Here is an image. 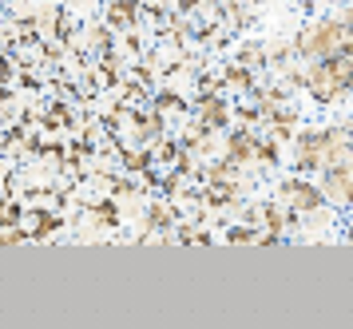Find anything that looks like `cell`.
I'll return each mask as SVG.
<instances>
[{
  "label": "cell",
  "mask_w": 353,
  "mask_h": 329,
  "mask_svg": "<svg viewBox=\"0 0 353 329\" xmlns=\"http://www.w3.org/2000/svg\"><path fill=\"white\" fill-rule=\"evenodd\" d=\"M350 83V56L341 52V56H334V60L321 63V72L314 76V92L321 95V99H330L334 92H341Z\"/></svg>",
  "instance_id": "6da1fadb"
},
{
  "label": "cell",
  "mask_w": 353,
  "mask_h": 329,
  "mask_svg": "<svg viewBox=\"0 0 353 329\" xmlns=\"http://www.w3.org/2000/svg\"><path fill=\"white\" fill-rule=\"evenodd\" d=\"M345 40H350V36H345V28H341V24H325V28H318L302 48L310 52V56H321V60H330L334 52H345Z\"/></svg>",
  "instance_id": "7a4b0ae2"
}]
</instances>
